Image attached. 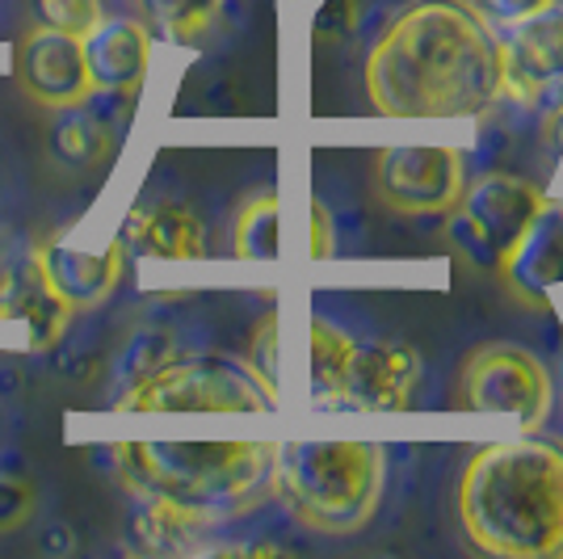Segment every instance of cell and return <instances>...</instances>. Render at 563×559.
I'll return each mask as SVG.
<instances>
[{"instance_id": "9c48e42d", "label": "cell", "mask_w": 563, "mask_h": 559, "mask_svg": "<svg viewBox=\"0 0 563 559\" xmlns=\"http://www.w3.org/2000/svg\"><path fill=\"white\" fill-rule=\"evenodd\" d=\"M505 94L563 114V4L514 25L505 43Z\"/></svg>"}, {"instance_id": "d4e9b609", "label": "cell", "mask_w": 563, "mask_h": 559, "mask_svg": "<svg viewBox=\"0 0 563 559\" xmlns=\"http://www.w3.org/2000/svg\"><path fill=\"white\" fill-rule=\"evenodd\" d=\"M34 513V484H25L22 475L0 471V535L18 530Z\"/></svg>"}, {"instance_id": "ac0fdd59", "label": "cell", "mask_w": 563, "mask_h": 559, "mask_svg": "<svg viewBox=\"0 0 563 559\" xmlns=\"http://www.w3.org/2000/svg\"><path fill=\"white\" fill-rule=\"evenodd\" d=\"M353 341L350 332L332 325V320H311L307 325V379H311V404L320 408H341V392H345V374L353 362Z\"/></svg>"}, {"instance_id": "5bb4252c", "label": "cell", "mask_w": 563, "mask_h": 559, "mask_svg": "<svg viewBox=\"0 0 563 559\" xmlns=\"http://www.w3.org/2000/svg\"><path fill=\"white\" fill-rule=\"evenodd\" d=\"M68 320L71 304L51 286L34 253L0 274V325H22L34 353L55 350L68 332Z\"/></svg>"}, {"instance_id": "8fae6325", "label": "cell", "mask_w": 563, "mask_h": 559, "mask_svg": "<svg viewBox=\"0 0 563 559\" xmlns=\"http://www.w3.org/2000/svg\"><path fill=\"white\" fill-rule=\"evenodd\" d=\"M509 295L526 307H547L551 291L563 286V202L547 198L530 228L517 235V244L505 253L496 270Z\"/></svg>"}, {"instance_id": "ba28073f", "label": "cell", "mask_w": 563, "mask_h": 559, "mask_svg": "<svg viewBox=\"0 0 563 559\" xmlns=\"http://www.w3.org/2000/svg\"><path fill=\"white\" fill-rule=\"evenodd\" d=\"M467 186L459 147H387L375 161V194L399 215H446Z\"/></svg>"}, {"instance_id": "5b68a950", "label": "cell", "mask_w": 563, "mask_h": 559, "mask_svg": "<svg viewBox=\"0 0 563 559\" xmlns=\"http://www.w3.org/2000/svg\"><path fill=\"white\" fill-rule=\"evenodd\" d=\"M118 413H265L274 399L261 392L244 362L228 358H173L161 371L122 387Z\"/></svg>"}, {"instance_id": "8992f818", "label": "cell", "mask_w": 563, "mask_h": 559, "mask_svg": "<svg viewBox=\"0 0 563 559\" xmlns=\"http://www.w3.org/2000/svg\"><path fill=\"white\" fill-rule=\"evenodd\" d=\"M547 202L534 182H521L509 173H484L463 186L450 215V249L475 270H500L505 253L517 244V235L530 228V219Z\"/></svg>"}, {"instance_id": "7c38bea8", "label": "cell", "mask_w": 563, "mask_h": 559, "mask_svg": "<svg viewBox=\"0 0 563 559\" xmlns=\"http://www.w3.org/2000/svg\"><path fill=\"white\" fill-rule=\"evenodd\" d=\"M421 387V358L399 341H371L357 346L345 374L341 408L353 413H399L408 408Z\"/></svg>"}, {"instance_id": "9a60e30c", "label": "cell", "mask_w": 563, "mask_h": 559, "mask_svg": "<svg viewBox=\"0 0 563 559\" xmlns=\"http://www.w3.org/2000/svg\"><path fill=\"white\" fill-rule=\"evenodd\" d=\"M85 64H89L97 94H140L152 68V30L135 18L101 22L85 39Z\"/></svg>"}, {"instance_id": "277c9868", "label": "cell", "mask_w": 563, "mask_h": 559, "mask_svg": "<svg viewBox=\"0 0 563 559\" xmlns=\"http://www.w3.org/2000/svg\"><path fill=\"white\" fill-rule=\"evenodd\" d=\"M387 450L371 442H286L274 459V496L311 535L345 538L375 522Z\"/></svg>"}, {"instance_id": "4316f807", "label": "cell", "mask_w": 563, "mask_h": 559, "mask_svg": "<svg viewBox=\"0 0 563 559\" xmlns=\"http://www.w3.org/2000/svg\"><path fill=\"white\" fill-rule=\"evenodd\" d=\"M307 253L311 261H329L336 253V232H332V215L320 198H311V223H307Z\"/></svg>"}, {"instance_id": "603a6c76", "label": "cell", "mask_w": 563, "mask_h": 559, "mask_svg": "<svg viewBox=\"0 0 563 559\" xmlns=\"http://www.w3.org/2000/svg\"><path fill=\"white\" fill-rule=\"evenodd\" d=\"M173 358H177V350H173V332H165V328H147V332H140V337L126 346L122 362H118L122 387H131V383L147 379L152 371H161V366L173 362Z\"/></svg>"}, {"instance_id": "e0dca14e", "label": "cell", "mask_w": 563, "mask_h": 559, "mask_svg": "<svg viewBox=\"0 0 563 559\" xmlns=\"http://www.w3.org/2000/svg\"><path fill=\"white\" fill-rule=\"evenodd\" d=\"M223 522L202 509L177 505L168 496H135V517H131V535L147 556H189L202 551V542Z\"/></svg>"}, {"instance_id": "2e32d148", "label": "cell", "mask_w": 563, "mask_h": 559, "mask_svg": "<svg viewBox=\"0 0 563 559\" xmlns=\"http://www.w3.org/2000/svg\"><path fill=\"white\" fill-rule=\"evenodd\" d=\"M122 240H126V249H140L152 261H202L207 256V228L181 202L131 210Z\"/></svg>"}, {"instance_id": "7402d4cb", "label": "cell", "mask_w": 563, "mask_h": 559, "mask_svg": "<svg viewBox=\"0 0 563 559\" xmlns=\"http://www.w3.org/2000/svg\"><path fill=\"white\" fill-rule=\"evenodd\" d=\"M244 366L249 374L261 383V392L278 404L282 399V383H278V311H265L257 320V332L249 341V353H244Z\"/></svg>"}, {"instance_id": "ffe728a7", "label": "cell", "mask_w": 563, "mask_h": 559, "mask_svg": "<svg viewBox=\"0 0 563 559\" xmlns=\"http://www.w3.org/2000/svg\"><path fill=\"white\" fill-rule=\"evenodd\" d=\"M228 0H135L140 22L168 43H198L223 13Z\"/></svg>"}, {"instance_id": "30bf717a", "label": "cell", "mask_w": 563, "mask_h": 559, "mask_svg": "<svg viewBox=\"0 0 563 559\" xmlns=\"http://www.w3.org/2000/svg\"><path fill=\"white\" fill-rule=\"evenodd\" d=\"M18 76H22L25 94L47 110H71L97 94L89 64H85V39H71L51 25H34L22 39Z\"/></svg>"}, {"instance_id": "6da1fadb", "label": "cell", "mask_w": 563, "mask_h": 559, "mask_svg": "<svg viewBox=\"0 0 563 559\" xmlns=\"http://www.w3.org/2000/svg\"><path fill=\"white\" fill-rule=\"evenodd\" d=\"M366 94L387 118H475L505 97V43L467 0H421L383 30Z\"/></svg>"}, {"instance_id": "cb8c5ba5", "label": "cell", "mask_w": 563, "mask_h": 559, "mask_svg": "<svg viewBox=\"0 0 563 559\" xmlns=\"http://www.w3.org/2000/svg\"><path fill=\"white\" fill-rule=\"evenodd\" d=\"M38 18L51 30H64L71 39H89L106 22L101 0H38Z\"/></svg>"}, {"instance_id": "3957f363", "label": "cell", "mask_w": 563, "mask_h": 559, "mask_svg": "<svg viewBox=\"0 0 563 559\" xmlns=\"http://www.w3.org/2000/svg\"><path fill=\"white\" fill-rule=\"evenodd\" d=\"M110 454L131 496H168L219 522L274 496L278 442H122Z\"/></svg>"}, {"instance_id": "d6986e66", "label": "cell", "mask_w": 563, "mask_h": 559, "mask_svg": "<svg viewBox=\"0 0 563 559\" xmlns=\"http://www.w3.org/2000/svg\"><path fill=\"white\" fill-rule=\"evenodd\" d=\"M232 253L240 261H278L282 256V207L274 189L244 198L232 228Z\"/></svg>"}, {"instance_id": "7a4b0ae2", "label": "cell", "mask_w": 563, "mask_h": 559, "mask_svg": "<svg viewBox=\"0 0 563 559\" xmlns=\"http://www.w3.org/2000/svg\"><path fill=\"white\" fill-rule=\"evenodd\" d=\"M459 526L496 559H563V442L479 446L459 475Z\"/></svg>"}, {"instance_id": "52a82bcc", "label": "cell", "mask_w": 563, "mask_h": 559, "mask_svg": "<svg viewBox=\"0 0 563 559\" xmlns=\"http://www.w3.org/2000/svg\"><path fill=\"white\" fill-rule=\"evenodd\" d=\"M454 404L471 413H514L526 429H539L551 417L555 383L526 346L484 341L459 362Z\"/></svg>"}, {"instance_id": "4fadbf2b", "label": "cell", "mask_w": 563, "mask_h": 559, "mask_svg": "<svg viewBox=\"0 0 563 559\" xmlns=\"http://www.w3.org/2000/svg\"><path fill=\"white\" fill-rule=\"evenodd\" d=\"M34 256L51 286L71 304V311H85V307L106 304L118 291L122 270H126V240L114 235L106 249H76L64 235H55L47 244H38Z\"/></svg>"}, {"instance_id": "44dd1931", "label": "cell", "mask_w": 563, "mask_h": 559, "mask_svg": "<svg viewBox=\"0 0 563 559\" xmlns=\"http://www.w3.org/2000/svg\"><path fill=\"white\" fill-rule=\"evenodd\" d=\"M51 147H55V156L64 164L85 168V164H97L110 152V135H106L101 118L85 114V106H71V110H64V118L55 122Z\"/></svg>"}, {"instance_id": "484cf974", "label": "cell", "mask_w": 563, "mask_h": 559, "mask_svg": "<svg viewBox=\"0 0 563 559\" xmlns=\"http://www.w3.org/2000/svg\"><path fill=\"white\" fill-rule=\"evenodd\" d=\"M551 4H560V0H479V13H484L488 22L521 25V22H530V18H539L542 9H551Z\"/></svg>"}]
</instances>
